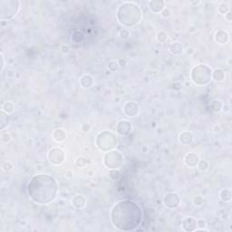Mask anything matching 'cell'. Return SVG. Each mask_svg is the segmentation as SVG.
<instances>
[{"label":"cell","mask_w":232,"mask_h":232,"mask_svg":"<svg viewBox=\"0 0 232 232\" xmlns=\"http://www.w3.org/2000/svg\"><path fill=\"white\" fill-rule=\"evenodd\" d=\"M168 34L164 31H160L158 34H157V40L159 41L160 43H165L167 39H168Z\"/></svg>","instance_id":"83f0119b"},{"label":"cell","mask_w":232,"mask_h":232,"mask_svg":"<svg viewBox=\"0 0 232 232\" xmlns=\"http://www.w3.org/2000/svg\"><path fill=\"white\" fill-rule=\"evenodd\" d=\"M225 17L226 19L229 21V22H231L232 21V12L231 11H229L226 15H225Z\"/></svg>","instance_id":"ee69618b"},{"label":"cell","mask_w":232,"mask_h":232,"mask_svg":"<svg viewBox=\"0 0 232 232\" xmlns=\"http://www.w3.org/2000/svg\"><path fill=\"white\" fill-rule=\"evenodd\" d=\"M103 163L109 170H117L123 163V156L118 151H107L103 156Z\"/></svg>","instance_id":"52a82bcc"},{"label":"cell","mask_w":232,"mask_h":232,"mask_svg":"<svg viewBox=\"0 0 232 232\" xmlns=\"http://www.w3.org/2000/svg\"><path fill=\"white\" fill-rule=\"evenodd\" d=\"M119 35H120V37H121V39H124V40L128 39L130 37V36H131L130 31L128 30V29H121L119 32Z\"/></svg>","instance_id":"836d02e7"},{"label":"cell","mask_w":232,"mask_h":232,"mask_svg":"<svg viewBox=\"0 0 232 232\" xmlns=\"http://www.w3.org/2000/svg\"><path fill=\"white\" fill-rule=\"evenodd\" d=\"M20 1L18 0H0V19L10 20L20 10Z\"/></svg>","instance_id":"8992f818"},{"label":"cell","mask_w":232,"mask_h":232,"mask_svg":"<svg viewBox=\"0 0 232 232\" xmlns=\"http://www.w3.org/2000/svg\"><path fill=\"white\" fill-rule=\"evenodd\" d=\"M9 124V116L8 113L5 112V111H1L0 113V130L3 131L6 127H7Z\"/></svg>","instance_id":"44dd1931"},{"label":"cell","mask_w":232,"mask_h":232,"mask_svg":"<svg viewBox=\"0 0 232 232\" xmlns=\"http://www.w3.org/2000/svg\"><path fill=\"white\" fill-rule=\"evenodd\" d=\"M212 131H214L215 133H220V132H221L222 129L220 125H214V126L212 127Z\"/></svg>","instance_id":"60d3db41"},{"label":"cell","mask_w":232,"mask_h":232,"mask_svg":"<svg viewBox=\"0 0 232 232\" xmlns=\"http://www.w3.org/2000/svg\"><path fill=\"white\" fill-rule=\"evenodd\" d=\"M194 53H195V51H194V49H193L192 47H188V48L186 49V54H189V55H192Z\"/></svg>","instance_id":"f6af8a7d"},{"label":"cell","mask_w":232,"mask_h":232,"mask_svg":"<svg viewBox=\"0 0 232 232\" xmlns=\"http://www.w3.org/2000/svg\"><path fill=\"white\" fill-rule=\"evenodd\" d=\"M2 167H3V170L5 172H8L13 170V167L14 166H13L12 162H9V161H5V162H3V164H2Z\"/></svg>","instance_id":"d6a6232c"},{"label":"cell","mask_w":232,"mask_h":232,"mask_svg":"<svg viewBox=\"0 0 232 232\" xmlns=\"http://www.w3.org/2000/svg\"><path fill=\"white\" fill-rule=\"evenodd\" d=\"M27 193L31 200L38 204L54 201L58 194V183L49 174L40 173L32 177L27 184Z\"/></svg>","instance_id":"7a4b0ae2"},{"label":"cell","mask_w":232,"mask_h":232,"mask_svg":"<svg viewBox=\"0 0 232 232\" xmlns=\"http://www.w3.org/2000/svg\"><path fill=\"white\" fill-rule=\"evenodd\" d=\"M61 51H62V53H64V54H68L69 51H70V47H69L67 45H63L61 46Z\"/></svg>","instance_id":"ab89813d"},{"label":"cell","mask_w":232,"mask_h":232,"mask_svg":"<svg viewBox=\"0 0 232 232\" xmlns=\"http://www.w3.org/2000/svg\"><path fill=\"white\" fill-rule=\"evenodd\" d=\"M232 192L230 189H223L220 192V199L222 201L230 202L231 201Z\"/></svg>","instance_id":"603a6c76"},{"label":"cell","mask_w":232,"mask_h":232,"mask_svg":"<svg viewBox=\"0 0 232 232\" xmlns=\"http://www.w3.org/2000/svg\"><path fill=\"white\" fill-rule=\"evenodd\" d=\"M184 162L187 166L191 168H194V167H197L198 163L200 162V157L196 152H189L188 154H186L184 158Z\"/></svg>","instance_id":"5bb4252c"},{"label":"cell","mask_w":232,"mask_h":232,"mask_svg":"<svg viewBox=\"0 0 232 232\" xmlns=\"http://www.w3.org/2000/svg\"><path fill=\"white\" fill-rule=\"evenodd\" d=\"M230 105H227V104H223L222 105V109L221 110H223L224 111H230Z\"/></svg>","instance_id":"7dc6e473"},{"label":"cell","mask_w":232,"mask_h":232,"mask_svg":"<svg viewBox=\"0 0 232 232\" xmlns=\"http://www.w3.org/2000/svg\"><path fill=\"white\" fill-rule=\"evenodd\" d=\"M182 87H183V85H182V83H174L172 85V88L173 90H175V91L182 90Z\"/></svg>","instance_id":"74e56055"},{"label":"cell","mask_w":232,"mask_h":232,"mask_svg":"<svg viewBox=\"0 0 232 232\" xmlns=\"http://www.w3.org/2000/svg\"><path fill=\"white\" fill-rule=\"evenodd\" d=\"M182 229L185 231H195L197 229V220L194 219L193 217H187L185 218L182 222Z\"/></svg>","instance_id":"7c38bea8"},{"label":"cell","mask_w":232,"mask_h":232,"mask_svg":"<svg viewBox=\"0 0 232 232\" xmlns=\"http://www.w3.org/2000/svg\"><path fill=\"white\" fill-rule=\"evenodd\" d=\"M161 16H162V17H164V18H169V17L172 16V12H171V10H170L169 8L165 7V8L161 12Z\"/></svg>","instance_id":"e575fe53"},{"label":"cell","mask_w":232,"mask_h":232,"mask_svg":"<svg viewBox=\"0 0 232 232\" xmlns=\"http://www.w3.org/2000/svg\"><path fill=\"white\" fill-rule=\"evenodd\" d=\"M108 176L112 181H117V180H119L121 174H120V172L117 171V170H110Z\"/></svg>","instance_id":"f1b7e54d"},{"label":"cell","mask_w":232,"mask_h":232,"mask_svg":"<svg viewBox=\"0 0 232 232\" xmlns=\"http://www.w3.org/2000/svg\"><path fill=\"white\" fill-rule=\"evenodd\" d=\"M218 11H219V13L221 14V15H226L229 11H230V6H229L227 3L221 2V3L220 4L219 7H218Z\"/></svg>","instance_id":"4316f807"},{"label":"cell","mask_w":232,"mask_h":232,"mask_svg":"<svg viewBox=\"0 0 232 232\" xmlns=\"http://www.w3.org/2000/svg\"><path fill=\"white\" fill-rule=\"evenodd\" d=\"M170 52L172 53V54H175V55H178V54H181L183 53V45H182L181 42H173L170 45Z\"/></svg>","instance_id":"ffe728a7"},{"label":"cell","mask_w":232,"mask_h":232,"mask_svg":"<svg viewBox=\"0 0 232 232\" xmlns=\"http://www.w3.org/2000/svg\"><path fill=\"white\" fill-rule=\"evenodd\" d=\"M47 158H48V161L53 165L58 166L65 161V153L64 150L59 147H54L48 151Z\"/></svg>","instance_id":"ba28073f"},{"label":"cell","mask_w":232,"mask_h":232,"mask_svg":"<svg viewBox=\"0 0 232 232\" xmlns=\"http://www.w3.org/2000/svg\"><path fill=\"white\" fill-rule=\"evenodd\" d=\"M142 210L131 200L118 201L111 209L110 218L112 225L123 231L135 230L142 221Z\"/></svg>","instance_id":"6da1fadb"},{"label":"cell","mask_w":232,"mask_h":232,"mask_svg":"<svg viewBox=\"0 0 232 232\" xmlns=\"http://www.w3.org/2000/svg\"><path fill=\"white\" fill-rule=\"evenodd\" d=\"M193 134H192L191 131H184L180 133L179 135V141L180 143H182V145H190L192 144V141H193Z\"/></svg>","instance_id":"2e32d148"},{"label":"cell","mask_w":232,"mask_h":232,"mask_svg":"<svg viewBox=\"0 0 232 232\" xmlns=\"http://www.w3.org/2000/svg\"><path fill=\"white\" fill-rule=\"evenodd\" d=\"M148 6L152 13L159 14L165 8V2L163 0H151L148 2Z\"/></svg>","instance_id":"4fadbf2b"},{"label":"cell","mask_w":232,"mask_h":232,"mask_svg":"<svg viewBox=\"0 0 232 232\" xmlns=\"http://www.w3.org/2000/svg\"><path fill=\"white\" fill-rule=\"evenodd\" d=\"M180 196L175 192H169L163 199V203L168 209H175L180 205Z\"/></svg>","instance_id":"30bf717a"},{"label":"cell","mask_w":232,"mask_h":232,"mask_svg":"<svg viewBox=\"0 0 232 232\" xmlns=\"http://www.w3.org/2000/svg\"><path fill=\"white\" fill-rule=\"evenodd\" d=\"M118 143V139L114 133L109 131H103L98 133L96 137V146L102 151L107 152L113 150Z\"/></svg>","instance_id":"5b68a950"},{"label":"cell","mask_w":232,"mask_h":232,"mask_svg":"<svg viewBox=\"0 0 232 232\" xmlns=\"http://www.w3.org/2000/svg\"><path fill=\"white\" fill-rule=\"evenodd\" d=\"M197 167H198V169L201 172H205V171H207L209 169V162H207V161H205V160L200 161L199 163H198V165H197Z\"/></svg>","instance_id":"4dcf8cb0"},{"label":"cell","mask_w":232,"mask_h":232,"mask_svg":"<svg viewBox=\"0 0 232 232\" xmlns=\"http://www.w3.org/2000/svg\"><path fill=\"white\" fill-rule=\"evenodd\" d=\"M2 110L5 111V112H7V113H12L13 111H15V104H14V102H6L4 104H3V106H2Z\"/></svg>","instance_id":"d4e9b609"},{"label":"cell","mask_w":232,"mask_h":232,"mask_svg":"<svg viewBox=\"0 0 232 232\" xmlns=\"http://www.w3.org/2000/svg\"><path fill=\"white\" fill-rule=\"evenodd\" d=\"M72 204L76 208V209H83L86 205V199L83 195L82 194H76L73 197L72 199Z\"/></svg>","instance_id":"e0dca14e"},{"label":"cell","mask_w":232,"mask_h":232,"mask_svg":"<svg viewBox=\"0 0 232 232\" xmlns=\"http://www.w3.org/2000/svg\"><path fill=\"white\" fill-rule=\"evenodd\" d=\"M191 77L196 85L205 86L212 80V69L205 64H197L192 69Z\"/></svg>","instance_id":"277c9868"},{"label":"cell","mask_w":232,"mask_h":232,"mask_svg":"<svg viewBox=\"0 0 232 232\" xmlns=\"http://www.w3.org/2000/svg\"><path fill=\"white\" fill-rule=\"evenodd\" d=\"M197 225L200 227V229H196L195 231H209L207 229H206V226H207V223L204 220H197Z\"/></svg>","instance_id":"f546056e"},{"label":"cell","mask_w":232,"mask_h":232,"mask_svg":"<svg viewBox=\"0 0 232 232\" xmlns=\"http://www.w3.org/2000/svg\"><path fill=\"white\" fill-rule=\"evenodd\" d=\"M123 112L129 118L136 117L140 112L139 103L135 101H129L125 102L123 105Z\"/></svg>","instance_id":"9c48e42d"},{"label":"cell","mask_w":232,"mask_h":232,"mask_svg":"<svg viewBox=\"0 0 232 232\" xmlns=\"http://www.w3.org/2000/svg\"><path fill=\"white\" fill-rule=\"evenodd\" d=\"M91 130V125L89 123H84L83 126H82V131L83 132H88Z\"/></svg>","instance_id":"f35d334b"},{"label":"cell","mask_w":232,"mask_h":232,"mask_svg":"<svg viewBox=\"0 0 232 232\" xmlns=\"http://www.w3.org/2000/svg\"><path fill=\"white\" fill-rule=\"evenodd\" d=\"M12 140V136L9 132H4L1 134V141L3 143H9Z\"/></svg>","instance_id":"1f68e13d"},{"label":"cell","mask_w":232,"mask_h":232,"mask_svg":"<svg viewBox=\"0 0 232 232\" xmlns=\"http://www.w3.org/2000/svg\"><path fill=\"white\" fill-rule=\"evenodd\" d=\"M80 84L84 89H90L94 84V80L90 74H83L80 78Z\"/></svg>","instance_id":"ac0fdd59"},{"label":"cell","mask_w":232,"mask_h":232,"mask_svg":"<svg viewBox=\"0 0 232 232\" xmlns=\"http://www.w3.org/2000/svg\"><path fill=\"white\" fill-rule=\"evenodd\" d=\"M52 137H53L54 141H55L56 142H62V141H64L67 138V134H66V131H64V129L57 128V129H55L54 131H53Z\"/></svg>","instance_id":"d6986e66"},{"label":"cell","mask_w":232,"mask_h":232,"mask_svg":"<svg viewBox=\"0 0 232 232\" xmlns=\"http://www.w3.org/2000/svg\"><path fill=\"white\" fill-rule=\"evenodd\" d=\"M214 39H215V42L218 43L219 45H225L228 43V41L230 40V36H229L228 32H226V31L219 30L215 33Z\"/></svg>","instance_id":"9a60e30c"},{"label":"cell","mask_w":232,"mask_h":232,"mask_svg":"<svg viewBox=\"0 0 232 232\" xmlns=\"http://www.w3.org/2000/svg\"><path fill=\"white\" fill-rule=\"evenodd\" d=\"M117 63H118L119 66H121V67H124L127 64V61L125 60V59H119Z\"/></svg>","instance_id":"7bdbcfd3"},{"label":"cell","mask_w":232,"mask_h":232,"mask_svg":"<svg viewBox=\"0 0 232 232\" xmlns=\"http://www.w3.org/2000/svg\"><path fill=\"white\" fill-rule=\"evenodd\" d=\"M0 55H1V69H0V71L1 72H3V70H4V67H5V57H4V54H3V53H1L0 54Z\"/></svg>","instance_id":"b9f144b4"},{"label":"cell","mask_w":232,"mask_h":232,"mask_svg":"<svg viewBox=\"0 0 232 232\" xmlns=\"http://www.w3.org/2000/svg\"><path fill=\"white\" fill-rule=\"evenodd\" d=\"M109 69L111 71H116L118 69V67H119V64H118V63L117 62H115V61H111L110 63H109Z\"/></svg>","instance_id":"8d00e7d4"},{"label":"cell","mask_w":232,"mask_h":232,"mask_svg":"<svg viewBox=\"0 0 232 232\" xmlns=\"http://www.w3.org/2000/svg\"><path fill=\"white\" fill-rule=\"evenodd\" d=\"M222 105H223V103L220 100H213L210 103L211 110L214 112H220L221 111Z\"/></svg>","instance_id":"cb8c5ba5"},{"label":"cell","mask_w":232,"mask_h":232,"mask_svg":"<svg viewBox=\"0 0 232 232\" xmlns=\"http://www.w3.org/2000/svg\"><path fill=\"white\" fill-rule=\"evenodd\" d=\"M132 131V125L127 120H121L116 125V131L121 136H127Z\"/></svg>","instance_id":"8fae6325"},{"label":"cell","mask_w":232,"mask_h":232,"mask_svg":"<svg viewBox=\"0 0 232 232\" xmlns=\"http://www.w3.org/2000/svg\"><path fill=\"white\" fill-rule=\"evenodd\" d=\"M118 22L127 27H132L138 25L141 20L142 13L138 5L133 2L122 3L116 13Z\"/></svg>","instance_id":"3957f363"},{"label":"cell","mask_w":232,"mask_h":232,"mask_svg":"<svg viewBox=\"0 0 232 232\" xmlns=\"http://www.w3.org/2000/svg\"><path fill=\"white\" fill-rule=\"evenodd\" d=\"M87 164H88V160L83 156H79L75 160V165L78 168H84Z\"/></svg>","instance_id":"484cf974"},{"label":"cell","mask_w":232,"mask_h":232,"mask_svg":"<svg viewBox=\"0 0 232 232\" xmlns=\"http://www.w3.org/2000/svg\"><path fill=\"white\" fill-rule=\"evenodd\" d=\"M191 4H192V5H194V6H198V5H200V4H201V2H200V1L193 2V1H192V2H191Z\"/></svg>","instance_id":"681fc988"},{"label":"cell","mask_w":232,"mask_h":232,"mask_svg":"<svg viewBox=\"0 0 232 232\" xmlns=\"http://www.w3.org/2000/svg\"><path fill=\"white\" fill-rule=\"evenodd\" d=\"M203 201H204V199L202 198L201 196H196V197L193 199V203H194V205H196V206H201V205H202Z\"/></svg>","instance_id":"d590c367"},{"label":"cell","mask_w":232,"mask_h":232,"mask_svg":"<svg viewBox=\"0 0 232 232\" xmlns=\"http://www.w3.org/2000/svg\"><path fill=\"white\" fill-rule=\"evenodd\" d=\"M65 176H66L67 178L71 179V178L73 177V172H72V171H70V170L66 171V172H65Z\"/></svg>","instance_id":"c3c4849f"},{"label":"cell","mask_w":232,"mask_h":232,"mask_svg":"<svg viewBox=\"0 0 232 232\" xmlns=\"http://www.w3.org/2000/svg\"><path fill=\"white\" fill-rule=\"evenodd\" d=\"M196 31H197V27H196L195 26H189V33L193 34V33H195Z\"/></svg>","instance_id":"bcb514c9"},{"label":"cell","mask_w":232,"mask_h":232,"mask_svg":"<svg viewBox=\"0 0 232 232\" xmlns=\"http://www.w3.org/2000/svg\"><path fill=\"white\" fill-rule=\"evenodd\" d=\"M147 150H148V148H147V147H145V146H143V147H142V151H143V152L147 151Z\"/></svg>","instance_id":"f907efd6"},{"label":"cell","mask_w":232,"mask_h":232,"mask_svg":"<svg viewBox=\"0 0 232 232\" xmlns=\"http://www.w3.org/2000/svg\"><path fill=\"white\" fill-rule=\"evenodd\" d=\"M225 72L220 69V68H217L215 70L212 71V79L216 82H222L225 79Z\"/></svg>","instance_id":"7402d4cb"}]
</instances>
